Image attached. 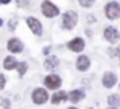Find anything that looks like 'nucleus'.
I'll list each match as a JSON object with an SVG mask.
<instances>
[{"label":"nucleus","mask_w":120,"mask_h":109,"mask_svg":"<svg viewBox=\"0 0 120 109\" xmlns=\"http://www.w3.org/2000/svg\"><path fill=\"white\" fill-rule=\"evenodd\" d=\"M76 21H78V16H76L75 12H67V13L63 15V26H65L67 29H73L75 24H76Z\"/></svg>","instance_id":"obj_1"},{"label":"nucleus","mask_w":120,"mask_h":109,"mask_svg":"<svg viewBox=\"0 0 120 109\" xmlns=\"http://www.w3.org/2000/svg\"><path fill=\"white\" fill-rule=\"evenodd\" d=\"M42 13L47 18H52V16H57L59 15V8L54 3H50V2H42Z\"/></svg>","instance_id":"obj_2"},{"label":"nucleus","mask_w":120,"mask_h":109,"mask_svg":"<svg viewBox=\"0 0 120 109\" xmlns=\"http://www.w3.org/2000/svg\"><path fill=\"white\" fill-rule=\"evenodd\" d=\"M119 13H120L119 3H115V2H110V3L105 7V15H107V18H110V20H115V18L119 16Z\"/></svg>","instance_id":"obj_3"},{"label":"nucleus","mask_w":120,"mask_h":109,"mask_svg":"<svg viewBox=\"0 0 120 109\" xmlns=\"http://www.w3.org/2000/svg\"><path fill=\"white\" fill-rule=\"evenodd\" d=\"M33 101H34L36 104H44V103L47 101V93H45V90L36 88L34 93H33Z\"/></svg>","instance_id":"obj_4"},{"label":"nucleus","mask_w":120,"mask_h":109,"mask_svg":"<svg viewBox=\"0 0 120 109\" xmlns=\"http://www.w3.org/2000/svg\"><path fill=\"white\" fill-rule=\"evenodd\" d=\"M44 82H45V86L50 88V90H57L62 85V80H60V77H57V75H49Z\"/></svg>","instance_id":"obj_5"},{"label":"nucleus","mask_w":120,"mask_h":109,"mask_svg":"<svg viewBox=\"0 0 120 109\" xmlns=\"http://www.w3.org/2000/svg\"><path fill=\"white\" fill-rule=\"evenodd\" d=\"M104 36H105V39H107L109 43H115V41L119 39V31H117L115 28L109 26V28L104 29Z\"/></svg>","instance_id":"obj_6"},{"label":"nucleus","mask_w":120,"mask_h":109,"mask_svg":"<svg viewBox=\"0 0 120 109\" xmlns=\"http://www.w3.org/2000/svg\"><path fill=\"white\" fill-rule=\"evenodd\" d=\"M26 23H28V26L31 28V31H33L34 34H41V33H42V26H41L39 20H36V18H28Z\"/></svg>","instance_id":"obj_7"},{"label":"nucleus","mask_w":120,"mask_h":109,"mask_svg":"<svg viewBox=\"0 0 120 109\" xmlns=\"http://www.w3.org/2000/svg\"><path fill=\"white\" fill-rule=\"evenodd\" d=\"M68 47L71 49V51H75V52H80L84 49V41L80 39V38H75V39H71L70 43H68Z\"/></svg>","instance_id":"obj_8"},{"label":"nucleus","mask_w":120,"mask_h":109,"mask_svg":"<svg viewBox=\"0 0 120 109\" xmlns=\"http://www.w3.org/2000/svg\"><path fill=\"white\" fill-rule=\"evenodd\" d=\"M115 80H117V77L114 75V73H110V72H107V73H104V78H102V85L105 88H112L115 85Z\"/></svg>","instance_id":"obj_9"},{"label":"nucleus","mask_w":120,"mask_h":109,"mask_svg":"<svg viewBox=\"0 0 120 109\" xmlns=\"http://www.w3.org/2000/svg\"><path fill=\"white\" fill-rule=\"evenodd\" d=\"M8 51L10 52H21L23 51V44L18 39H10L8 41Z\"/></svg>","instance_id":"obj_10"},{"label":"nucleus","mask_w":120,"mask_h":109,"mask_svg":"<svg viewBox=\"0 0 120 109\" xmlns=\"http://www.w3.org/2000/svg\"><path fill=\"white\" fill-rule=\"evenodd\" d=\"M76 65H78V68L83 70V72L88 70V68H89V59H88L86 55H80L78 60H76Z\"/></svg>","instance_id":"obj_11"},{"label":"nucleus","mask_w":120,"mask_h":109,"mask_svg":"<svg viewBox=\"0 0 120 109\" xmlns=\"http://www.w3.org/2000/svg\"><path fill=\"white\" fill-rule=\"evenodd\" d=\"M3 67H5L7 70H11V68H15V67H18V64H16V60H15V57H7V59L3 60Z\"/></svg>","instance_id":"obj_12"},{"label":"nucleus","mask_w":120,"mask_h":109,"mask_svg":"<svg viewBox=\"0 0 120 109\" xmlns=\"http://www.w3.org/2000/svg\"><path fill=\"white\" fill-rule=\"evenodd\" d=\"M68 98H70V101H71V103H78L81 98H83V91L75 90V91H71V93L68 94Z\"/></svg>","instance_id":"obj_13"},{"label":"nucleus","mask_w":120,"mask_h":109,"mask_svg":"<svg viewBox=\"0 0 120 109\" xmlns=\"http://www.w3.org/2000/svg\"><path fill=\"white\" fill-rule=\"evenodd\" d=\"M62 99H67V93H63V91H60V93H55V94L52 96V103H54V104L60 103Z\"/></svg>","instance_id":"obj_14"},{"label":"nucleus","mask_w":120,"mask_h":109,"mask_svg":"<svg viewBox=\"0 0 120 109\" xmlns=\"http://www.w3.org/2000/svg\"><path fill=\"white\" fill-rule=\"evenodd\" d=\"M59 65V59L57 57H50L45 60V68H54V67Z\"/></svg>","instance_id":"obj_15"},{"label":"nucleus","mask_w":120,"mask_h":109,"mask_svg":"<svg viewBox=\"0 0 120 109\" xmlns=\"http://www.w3.org/2000/svg\"><path fill=\"white\" fill-rule=\"evenodd\" d=\"M107 101H109V104H110L112 108H117V106L120 104V98H119V96H115V94H110Z\"/></svg>","instance_id":"obj_16"},{"label":"nucleus","mask_w":120,"mask_h":109,"mask_svg":"<svg viewBox=\"0 0 120 109\" xmlns=\"http://www.w3.org/2000/svg\"><path fill=\"white\" fill-rule=\"evenodd\" d=\"M78 2H80L81 7H91L94 3V0H78Z\"/></svg>","instance_id":"obj_17"},{"label":"nucleus","mask_w":120,"mask_h":109,"mask_svg":"<svg viewBox=\"0 0 120 109\" xmlns=\"http://www.w3.org/2000/svg\"><path fill=\"white\" fill-rule=\"evenodd\" d=\"M26 70H28V65H26V64H18V72H20V75H24Z\"/></svg>","instance_id":"obj_18"},{"label":"nucleus","mask_w":120,"mask_h":109,"mask_svg":"<svg viewBox=\"0 0 120 109\" xmlns=\"http://www.w3.org/2000/svg\"><path fill=\"white\" fill-rule=\"evenodd\" d=\"M3 86H5V77H3V75L0 73V90H2Z\"/></svg>","instance_id":"obj_19"},{"label":"nucleus","mask_w":120,"mask_h":109,"mask_svg":"<svg viewBox=\"0 0 120 109\" xmlns=\"http://www.w3.org/2000/svg\"><path fill=\"white\" fill-rule=\"evenodd\" d=\"M2 104H3V108H5V109L10 108V101H7V99H3V103H2Z\"/></svg>","instance_id":"obj_20"},{"label":"nucleus","mask_w":120,"mask_h":109,"mask_svg":"<svg viewBox=\"0 0 120 109\" xmlns=\"http://www.w3.org/2000/svg\"><path fill=\"white\" fill-rule=\"evenodd\" d=\"M15 24H16V20H11L10 21V29H15Z\"/></svg>","instance_id":"obj_21"},{"label":"nucleus","mask_w":120,"mask_h":109,"mask_svg":"<svg viewBox=\"0 0 120 109\" xmlns=\"http://www.w3.org/2000/svg\"><path fill=\"white\" fill-rule=\"evenodd\" d=\"M26 3H28V0H18V5H20V7H24Z\"/></svg>","instance_id":"obj_22"},{"label":"nucleus","mask_w":120,"mask_h":109,"mask_svg":"<svg viewBox=\"0 0 120 109\" xmlns=\"http://www.w3.org/2000/svg\"><path fill=\"white\" fill-rule=\"evenodd\" d=\"M2 3H10V0H0Z\"/></svg>","instance_id":"obj_23"},{"label":"nucleus","mask_w":120,"mask_h":109,"mask_svg":"<svg viewBox=\"0 0 120 109\" xmlns=\"http://www.w3.org/2000/svg\"><path fill=\"white\" fill-rule=\"evenodd\" d=\"M117 54H119V57H120V46H119V49H117Z\"/></svg>","instance_id":"obj_24"},{"label":"nucleus","mask_w":120,"mask_h":109,"mask_svg":"<svg viewBox=\"0 0 120 109\" xmlns=\"http://www.w3.org/2000/svg\"><path fill=\"white\" fill-rule=\"evenodd\" d=\"M68 109H76V108H68Z\"/></svg>","instance_id":"obj_25"},{"label":"nucleus","mask_w":120,"mask_h":109,"mask_svg":"<svg viewBox=\"0 0 120 109\" xmlns=\"http://www.w3.org/2000/svg\"><path fill=\"white\" fill-rule=\"evenodd\" d=\"M0 26H2V20H0Z\"/></svg>","instance_id":"obj_26"}]
</instances>
